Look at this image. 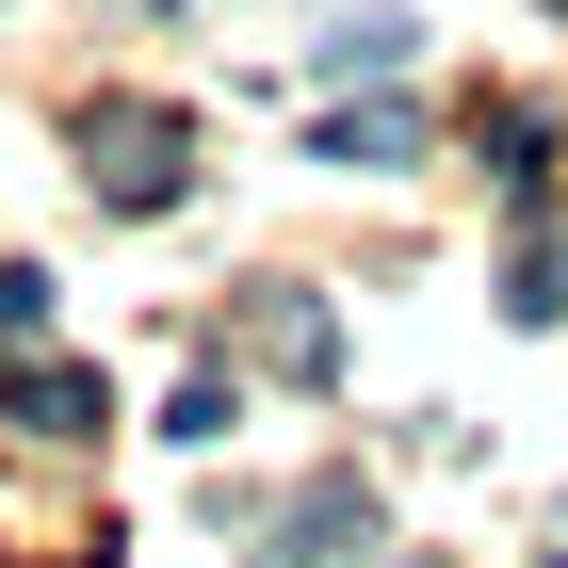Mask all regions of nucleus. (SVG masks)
I'll use <instances>...</instances> for the list:
<instances>
[{"mask_svg":"<svg viewBox=\"0 0 568 568\" xmlns=\"http://www.w3.org/2000/svg\"><path fill=\"white\" fill-rule=\"evenodd\" d=\"M406 146H423V114H406V98H374V114H325V163H406Z\"/></svg>","mask_w":568,"mask_h":568,"instance_id":"7ed1b4c3","label":"nucleus"},{"mask_svg":"<svg viewBox=\"0 0 568 568\" xmlns=\"http://www.w3.org/2000/svg\"><path fill=\"white\" fill-rule=\"evenodd\" d=\"M471 146H487V179H504V195H536V146H552V131H536V114H487Z\"/></svg>","mask_w":568,"mask_h":568,"instance_id":"39448f33","label":"nucleus"},{"mask_svg":"<svg viewBox=\"0 0 568 568\" xmlns=\"http://www.w3.org/2000/svg\"><path fill=\"white\" fill-rule=\"evenodd\" d=\"M179 163H195V131H179L163 98H98L82 114V179L114 212H179Z\"/></svg>","mask_w":568,"mask_h":568,"instance_id":"f257e3e1","label":"nucleus"},{"mask_svg":"<svg viewBox=\"0 0 568 568\" xmlns=\"http://www.w3.org/2000/svg\"><path fill=\"white\" fill-rule=\"evenodd\" d=\"M325 65H342V82H390V65H406V17H342V33H325Z\"/></svg>","mask_w":568,"mask_h":568,"instance_id":"20e7f679","label":"nucleus"},{"mask_svg":"<svg viewBox=\"0 0 568 568\" xmlns=\"http://www.w3.org/2000/svg\"><path fill=\"white\" fill-rule=\"evenodd\" d=\"M0 423H17V438H98L114 390H98L82 357H17V374H0Z\"/></svg>","mask_w":568,"mask_h":568,"instance_id":"f03ea898","label":"nucleus"},{"mask_svg":"<svg viewBox=\"0 0 568 568\" xmlns=\"http://www.w3.org/2000/svg\"><path fill=\"white\" fill-rule=\"evenodd\" d=\"M33 325H49V276H33V261H0V342H33Z\"/></svg>","mask_w":568,"mask_h":568,"instance_id":"423d86ee","label":"nucleus"}]
</instances>
